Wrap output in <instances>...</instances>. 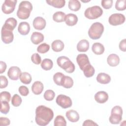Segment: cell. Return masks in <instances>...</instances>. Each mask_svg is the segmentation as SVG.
<instances>
[{
    "label": "cell",
    "instance_id": "f6af8a7d",
    "mask_svg": "<svg viewBox=\"0 0 126 126\" xmlns=\"http://www.w3.org/2000/svg\"><path fill=\"white\" fill-rule=\"evenodd\" d=\"M119 49L123 52H126V39H124L122 40L119 45Z\"/></svg>",
    "mask_w": 126,
    "mask_h": 126
},
{
    "label": "cell",
    "instance_id": "7bdbcfd3",
    "mask_svg": "<svg viewBox=\"0 0 126 126\" xmlns=\"http://www.w3.org/2000/svg\"><path fill=\"white\" fill-rule=\"evenodd\" d=\"M0 88L3 89L6 88L8 85V80L5 76L0 75Z\"/></svg>",
    "mask_w": 126,
    "mask_h": 126
},
{
    "label": "cell",
    "instance_id": "44dd1931",
    "mask_svg": "<svg viewBox=\"0 0 126 126\" xmlns=\"http://www.w3.org/2000/svg\"><path fill=\"white\" fill-rule=\"evenodd\" d=\"M17 24V20L14 18L10 17L6 19V20L5 21L4 25H3V27L10 31H13V30H14V29L16 28Z\"/></svg>",
    "mask_w": 126,
    "mask_h": 126
},
{
    "label": "cell",
    "instance_id": "9a60e30c",
    "mask_svg": "<svg viewBox=\"0 0 126 126\" xmlns=\"http://www.w3.org/2000/svg\"><path fill=\"white\" fill-rule=\"evenodd\" d=\"M67 119L72 123H75L79 121L80 119L78 113L73 109L67 111L65 113Z\"/></svg>",
    "mask_w": 126,
    "mask_h": 126
},
{
    "label": "cell",
    "instance_id": "d6986e66",
    "mask_svg": "<svg viewBox=\"0 0 126 126\" xmlns=\"http://www.w3.org/2000/svg\"><path fill=\"white\" fill-rule=\"evenodd\" d=\"M96 81L100 84H107L111 81V77L108 74L101 72L97 74Z\"/></svg>",
    "mask_w": 126,
    "mask_h": 126
},
{
    "label": "cell",
    "instance_id": "4dcf8cb0",
    "mask_svg": "<svg viewBox=\"0 0 126 126\" xmlns=\"http://www.w3.org/2000/svg\"><path fill=\"white\" fill-rule=\"evenodd\" d=\"M53 61L50 59H44L41 63V66L45 70H49L53 67Z\"/></svg>",
    "mask_w": 126,
    "mask_h": 126
},
{
    "label": "cell",
    "instance_id": "7c38bea8",
    "mask_svg": "<svg viewBox=\"0 0 126 126\" xmlns=\"http://www.w3.org/2000/svg\"><path fill=\"white\" fill-rule=\"evenodd\" d=\"M21 73V69L18 66L10 67L7 72V75L8 77L12 80H17L20 77Z\"/></svg>",
    "mask_w": 126,
    "mask_h": 126
},
{
    "label": "cell",
    "instance_id": "6da1fadb",
    "mask_svg": "<svg viewBox=\"0 0 126 126\" xmlns=\"http://www.w3.org/2000/svg\"><path fill=\"white\" fill-rule=\"evenodd\" d=\"M54 117L53 110L44 105L37 106L35 110V122L41 126L47 125Z\"/></svg>",
    "mask_w": 126,
    "mask_h": 126
},
{
    "label": "cell",
    "instance_id": "30bf717a",
    "mask_svg": "<svg viewBox=\"0 0 126 126\" xmlns=\"http://www.w3.org/2000/svg\"><path fill=\"white\" fill-rule=\"evenodd\" d=\"M17 2V0H5L1 6L2 12L6 14L12 13L15 10Z\"/></svg>",
    "mask_w": 126,
    "mask_h": 126
},
{
    "label": "cell",
    "instance_id": "4316f807",
    "mask_svg": "<svg viewBox=\"0 0 126 126\" xmlns=\"http://www.w3.org/2000/svg\"><path fill=\"white\" fill-rule=\"evenodd\" d=\"M73 80L70 77L64 75L62 81L61 86L65 88L69 89L73 86Z\"/></svg>",
    "mask_w": 126,
    "mask_h": 126
},
{
    "label": "cell",
    "instance_id": "52a82bcc",
    "mask_svg": "<svg viewBox=\"0 0 126 126\" xmlns=\"http://www.w3.org/2000/svg\"><path fill=\"white\" fill-rule=\"evenodd\" d=\"M57 104L63 109L69 108L72 106V102L71 98L64 94H59L56 100Z\"/></svg>",
    "mask_w": 126,
    "mask_h": 126
},
{
    "label": "cell",
    "instance_id": "f546056e",
    "mask_svg": "<svg viewBox=\"0 0 126 126\" xmlns=\"http://www.w3.org/2000/svg\"><path fill=\"white\" fill-rule=\"evenodd\" d=\"M65 14L62 11L56 12L53 15V20L56 22L60 23L65 21Z\"/></svg>",
    "mask_w": 126,
    "mask_h": 126
},
{
    "label": "cell",
    "instance_id": "bcb514c9",
    "mask_svg": "<svg viewBox=\"0 0 126 126\" xmlns=\"http://www.w3.org/2000/svg\"><path fill=\"white\" fill-rule=\"evenodd\" d=\"M83 126H98L97 124L94 123L93 121L91 120H85L83 124Z\"/></svg>",
    "mask_w": 126,
    "mask_h": 126
},
{
    "label": "cell",
    "instance_id": "1f68e13d",
    "mask_svg": "<svg viewBox=\"0 0 126 126\" xmlns=\"http://www.w3.org/2000/svg\"><path fill=\"white\" fill-rule=\"evenodd\" d=\"M54 125L55 126H65L66 122L63 116L58 115L54 120Z\"/></svg>",
    "mask_w": 126,
    "mask_h": 126
},
{
    "label": "cell",
    "instance_id": "ac0fdd59",
    "mask_svg": "<svg viewBox=\"0 0 126 126\" xmlns=\"http://www.w3.org/2000/svg\"><path fill=\"white\" fill-rule=\"evenodd\" d=\"M43 84L41 82L39 81L34 82L32 86V93L36 95L41 94L43 91Z\"/></svg>",
    "mask_w": 126,
    "mask_h": 126
},
{
    "label": "cell",
    "instance_id": "d6a6232c",
    "mask_svg": "<svg viewBox=\"0 0 126 126\" xmlns=\"http://www.w3.org/2000/svg\"><path fill=\"white\" fill-rule=\"evenodd\" d=\"M115 8L119 11L125 10L126 9V0H117L115 4Z\"/></svg>",
    "mask_w": 126,
    "mask_h": 126
},
{
    "label": "cell",
    "instance_id": "d590c367",
    "mask_svg": "<svg viewBox=\"0 0 126 126\" xmlns=\"http://www.w3.org/2000/svg\"><path fill=\"white\" fill-rule=\"evenodd\" d=\"M22 98L17 94H15L12 97L11 104L15 107H18L22 103Z\"/></svg>",
    "mask_w": 126,
    "mask_h": 126
},
{
    "label": "cell",
    "instance_id": "9c48e42d",
    "mask_svg": "<svg viewBox=\"0 0 126 126\" xmlns=\"http://www.w3.org/2000/svg\"><path fill=\"white\" fill-rule=\"evenodd\" d=\"M76 61L80 68L83 71L91 65L88 57L85 54H79L76 57Z\"/></svg>",
    "mask_w": 126,
    "mask_h": 126
},
{
    "label": "cell",
    "instance_id": "5b68a950",
    "mask_svg": "<svg viewBox=\"0 0 126 126\" xmlns=\"http://www.w3.org/2000/svg\"><path fill=\"white\" fill-rule=\"evenodd\" d=\"M103 14L102 9L99 6L94 5L87 8L84 12L85 16L89 19H95Z\"/></svg>",
    "mask_w": 126,
    "mask_h": 126
},
{
    "label": "cell",
    "instance_id": "ba28073f",
    "mask_svg": "<svg viewBox=\"0 0 126 126\" xmlns=\"http://www.w3.org/2000/svg\"><path fill=\"white\" fill-rule=\"evenodd\" d=\"M126 18L121 13H114L110 16L108 19L109 23L112 26H118L123 24L125 22Z\"/></svg>",
    "mask_w": 126,
    "mask_h": 126
},
{
    "label": "cell",
    "instance_id": "8d00e7d4",
    "mask_svg": "<svg viewBox=\"0 0 126 126\" xmlns=\"http://www.w3.org/2000/svg\"><path fill=\"white\" fill-rule=\"evenodd\" d=\"M1 102V108H0V112L4 114H7L10 109V105L8 103V102L6 101H0Z\"/></svg>",
    "mask_w": 126,
    "mask_h": 126
},
{
    "label": "cell",
    "instance_id": "836d02e7",
    "mask_svg": "<svg viewBox=\"0 0 126 126\" xmlns=\"http://www.w3.org/2000/svg\"><path fill=\"white\" fill-rule=\"evenodd\" d=\"M50 49V45L46 43H43L40 44L37 48L38 52L41 54H44L47 53Z\"/></svg>",
    "mask_w": 126,
    "mask_h": 126
},
{
    "label": "cell",
    "instance_id": "8fae6325",
    "mask_svg": "<svg viewBox=\"0 0 126 126\" xmlns=\"http://www.w3.org/2000/svg\"><path fill=\"white\" fill-rule=\"evenodd\" d=\"M1 38L2 42L5 44L11 43L14 39L12 31H10L2 26L1 30Z\"/></svg>",
    "mask_w": 126,
    "mask_h": 126
},
{
    "label": "cell",
    "instance_id": "8992f818",
    "mask_svg": "<svg viewBox=\"0 0 126 126\" xmlns=\"http://www.w3.org/2000/svg\"><path fill=\"white\" fill-rule=\"evenodd\" d=\"M123 109L120 106H115L112 108L111 115L109 117V122L112 124H119L122 120Z\"/></svg>",
    "mask_w": 126,
    "mask_h": 126
},
{
    "label": "cell",
    "instance_id": "cb8c5ba5",
    "mask_svg": "<svg viewBox=\"0 0 126 126\" xmlns=\"http://www.w3.org/2000/svg\"><path fill=\"white\" fill-rule=\"evenodd\" d=\"M64 43L61 40H55L53 41L51 44L52 50L56 52L62 51L64 48Z\"/></svg>",
    "mask_w": 126,
    "mask_h": 126
},
{
    "label": "cell",
    "instance_id": "f35d334b",
    "mask_svg": "<svg viewBox=\"0 0 126 126\" xmlns=\"http://www.w3.org/2000/svg\"><path fill=\"white\" fill-rule=\"evenodd\" d=\"M11 99V94L8 92L3 91L0 93V101H6L9 102Z\"/></svg>",
    "mask_w": 126,
    "mask_h": 126
},
{
    "label": "cell",
    "instance_id": "ee69618b",
    "mask_svg": "<svg viewBox=\"0 0 126 126\" xmlns=\"http://www.w3.org/2000/svg\"><path fill=\"white\" fill-rule=\"evenodd\" d=\"M10 124V121L9 119L6 117H0V126H5L9 125Z\"/></svg>",
    "mask_w": 126,
    "mask_h": 126
},
{
    "label": "cell",
    "instance_id": "ab89813d",
    "mask_svg": "<svg viewBox=\"0 0 126 126\" xmlns=\"http://www.w3.org/2000/svg\"><path fill=\"white\" fill-rule=\"evenodd\" d=\"M31 60L35 64H39L41 62V58L38 53H34L32 55Z\"/></svg>",
    "mask_w": 126,
    "mask_h": 126
},
{
    "label": "cell",
    "instance_id": "83f0119b",
    "mask_svg": "<svg viewBox=\"0 0 126 126\" xmlns=\"http://www.w3.org/2000/svg\"><path fill=\"white\" fill-rule=\"evenodd\" d=\"M81 6L80 2L78 0H70L68 1V8L72 11H78L80 9Z\"/></svg>",
    "mask_w": 126,
    "mask_h": 126
},
{
    "label": "cell",
    "instance_id": "5bb4252c",
    "mask_svg": "<svg viewBox=\"0 0 126 126\" xmlns=\"http://www.w3.org/2000/svg\"><path fill=\"white\" fill-rule=\"evenodd\" d=\"M108 94L104 91H99L94 95L95 100L99 103H104L108 99Z\"/></svg>",
    "mask_w": 126,
    "mask_h": 126
},
{
    "label": "cell",
    "instance_id": "60d3db41",
    "mask_svg": "<svg viewBox=\"0 0 126 126\" xmlns=\"http://www.w3.org/2000/svg\"><path fill=\"white\" fill-rule=\"evenodd\" d=\"M101 4L103 8L105 9L111 8L113 5L112 0H103L101 1Z\"/></svg>",
    "mask_w": 126,
    "mask_h": 126
},
{
    "label": "cell",
    "instance_id": "7402d4cb",
    "mask_svg": "<svg viewBox=\"0 0 126 126\" xmlns=\"http://www.w3.org/2000/svg\"><path fill=\"white\" fill-rule=\"evenodd\" d=\"M107 62L110 66H116L119 64L120 58L117 54H111L108 56Z\"/></svg>",
    "mask_w": 126,
    "mask_h": 126
},
{
    "label": "cell",
    "instance_id": "ffe728a7",
    "mask_svg": "<svg viewBox=\"0 0 126 126\" xmlns=\"http://www.w3.org/2000/svg\"><path fill=\"white\" fill-rule=\"evenodd\" d=\"M44 38L43 34L41 32H33L31 36V40L33 44L37 45L44 40Z\"/></svg>",
    "mask_w": 126,
    "mask_h": 126
},
{
    "label": "cell",
    "instance_id": "277c9868",
    "mask_svg": "<svg viewBox=\"0 0 126 126\" xmlns=\"http://www.w3.org/2000/svg\"><path fill=\"white\" fill-rule=\"evenodd\" d=\"M58 65L67 73H71L75 70V67L74 63L66 56H61L57 58Z\"/></svg>",
    "mask_w": 126,
    "mask_h": 126
},
{
    "label": "cell",
    "instance_id": "603a6c76",
    "mask_svg": "<svg viewBox=\"0 0 126 126\" xmlns=\"http://www.w3.org/2000/svg\"><path fill=\"white\" fill-rule=\"evenodd\" d=\"M89 48V42L86 39H82L79 41L77 45V49L79 52H87Z\"/></svg>",
    "mask_w": 126,
    "mask_h": 126
},
{
    "label": "cell",
    "instance_id": "4fadbf2b",
    "mask_svg": "<svg viewBox=\"0 0 126 126\" xmlns=\"http://www.w3.org/2000/svg\"><path fill=\"white\" fill-rule=\"evenodd\" d=\"M32 24L35 29L37 30H42L46 26V22L43 18L38 16L34 19Z\"/></svg>",
    "mask_w": 126,
    "mask_h": 126
},
{
    "label": "cell",
    "instance_id": "e575fe53",
    "mask_svg": "<svg viewBox=\"0 0 126 126\" xmlns=\"http://www.w3.org/2000/svg\"><path fill=\"white\" fill-rule=\"evenodd\" d=\"M64 74L62 72H57L53 76V80L56 84L58 86H61L62 81L64 76Z\"/></svg>",
    "mask_w": 126,
    "mask_h": 126
},
{
    "label": "cell",
    "instance_id": "3957f363",
    "mask_svg": "<svg viewBox=\"0 0 126 126\" xmlns=\"http://www.w3.org/2000/svg\"><path fill=\"white\" fill-rule=\"evenodd\" d=\"M104 31V26L100 22H95L90 27L88 35L92 39L96 40L100 38Z\"/></svg>",
    "mask_w": 126,
    "mask_h": 126
},
{
    "label": "cell",
    "instance_id": "484cf974",
    "mask_svg": "<svg viewBox=\"0 0 126 126\" xmlns=\"http://www.w3.org/2000/svg\"><path fill=\"white\" fill-rule=\"evenodd\" d=\"M46 2L48 5L57 8L63 7L65 4V1L64 0H47Z\"/></svg>",
    "mask_w": 126,
    "mask_h": 126
},
{
    "label": "cell",
    "instance_id": "7a4b0ae2",
    "mask_svg": "<svg viewBox=\"0 0 126 126\" xmlns=\"http://www.w3.org/2000/svg\"><path fill=\"white\" fill-rule=\"evenodd\" d=\"M32 10V5L30 1L26 0L22 1L19 5L17 16L20 19H27L30 17Z\"/></svg>",
    "mask_w": 126,
    "mask_h": 126
},
{
    "label": "cell",
    "instance_id": "74e56055",
    "mask_svg": "<svg viewBox=\"0 0 126 126\" xmlns=\"http://www.w3.org/2000/svg\"><path fill=\"white\" fill-rule=\"evenodd\" d=\"M43 96L45 100L47 101H51L54 99L55 96V93L52 90H48L45 92Z\"/></svg>",
    "mask_w": 126,
    "mask_h": 126
},
{
    "label": "cell",
    "instance_id": "2e32d148",
    "mask_svg": "<svg viewBox=\"0 0 126 126\" xmlns=\"http://www.w3.org/2000/svg\"><path fill=\"white\" fill-rule=\"evenodd\" d=\"M18 31L21 35H26L30 31V26L27 22H22L19 24Z\"/></svg>",
    "mask_w": 126,
    "mask_h": 126
},
{
    "label": "cell",
    "instance_id": "7dc6e473",
    "mask_svg": "<svg viewBox=\"0 0 126 126\" xmlns=\"http://www.w3.org/2000/svg\"><path fill=\"white\" fill-rule=\"evenodd\" d=\"M6 67H7V65L5 62L3 61L0 62V74H2L5 71L6 69Z\"/></svg>",
    "mask_w": 126,
    "mask_h": 126
},
{
    "label": "cell",
    "instance_id": "d4e9b609",
    "mask_svg": "<svg viewBox=\"0 0 126 126\" xmlns=\"http://www.w3.org/2000/svg\"><path fill=\"white\" fill-rule=\"evenodd\" d=\"M92 50L94 53L96 55H101L104 52V47L103 45L99 42L94 43L92 47Z\"/></svg>",
    "mask_w": 126,
    "mask_h": 126
},
{
    "label": "cell",
    "instance_id": "e0dca14e",
    "mask_svg": "<svg viewBox=\"0 0 126 126\" xmlns=\"http://www.w3.org/2000/svg\"><path fill=\"white\" fill-rule=\"evenodd\" d=\"M65 24L68 26L75 25L78 22V17L76 15L73 13H69L65 16Z\"/></svg>",
    "mask_w": 126,
    "mask_h": 126
},
{
    "label": "cell",
    "instance_id": "f1b7e54d",
    "mask_svg": "<svg viewBox=\"0 0 126 126\" xmlns=\"http://www.w3.org/2000/svg\"><path fill=\"white\" fill-rule=\"evenodd\" d=\"M19 78L21 82L25 84H29L32 80V76L27 72H22Z\"/></svg>",
    "mask_w": 126,
    "mask_h": 126
},
{
    "label": "cell",
    "instance_id": "b9f144b4",
    "mask_svg": "<svg viewBox=\"0 0 126 126\" xmlns=\"http://www.w3.org/2000/svg\"><path fill=\"white\" fill-rule=\"evenodd\" d=\"M18 91L20 94H21L22 96H27L29 93L28 88L25 86H21L19 87Z\"/></svg>",
    "mask_w": 126,
    "mask_h": 126
}]
</instances>
